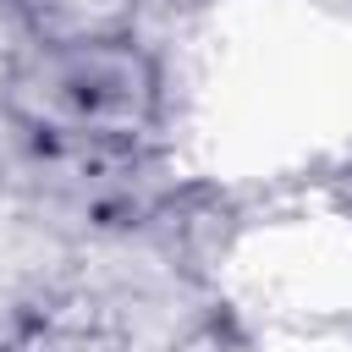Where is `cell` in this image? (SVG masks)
Masks as SVG:
<instances>
[{
    "mask_svg": "<svg viewBox=\"0 0 352 352\" xmlns=\"http://www.w3.org/2000/svg\"><path fill=\"white\" fill-rule=\"evenodd\" d=\"M16 99L44 126L82 138H121L148 116V72L132 50L72 44V50H50L16 82Z\"/></svg>",
    "mask_w": 352,
    "mask_h": 352,
    "instance_id": "6da1fadb",
    "label": "cell"
}]
</instances>
